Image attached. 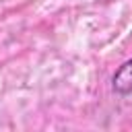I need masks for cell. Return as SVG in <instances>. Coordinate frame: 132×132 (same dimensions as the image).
<instances>
[{
	"mask_svg": "<svg viewBox=\"0 0 132 132\" xmlns=\"http://www.w3.org/2000/svg\"><path fill=\"white\" fill-rule=\"evenodd\" d=\"M111 89L118 95H130L132 93V60L124 62L111 76Z\"/></svg>",
	"mask_w": 132,
	"mask_h": 132,
	"instance_id": "cell-1",
	"label": "cell"
}]
</instances>
